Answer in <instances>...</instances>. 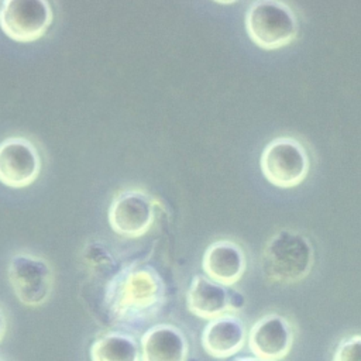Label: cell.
Instances as JSON below:
<instances>
[{"label":"cell","mask_w":361,"mask_h":361,"mask_svg":"<svg viewBox=\"0 0 361 361\" xmlns=\"http://www.w3.org/2000/svg\"><path fill=\"white\" fill-rule=\"evenodd\" d=\"M92 361H141V348L134 336L124 331H107L90 345Z\"/></svg>","instance_id":"cell-14"},{"label":"cell","mask_w":361,"mask_h":361,"mask_svg":"<svg viewBox=\"0 0 361 361\" xmlns=\"http://www.w3.org/2000/svg\"><path fill=\"white\" fill-rule=\"evenodd\" d=\"M295 333L290 322L279 313L258 319L248 331V347L258 358L279 361L292 350Z\"/></svg>","instance_id":"cell-10"},{"label":"cell","mask_w":361,"mask_h":361,"mask_svg":"<svg viewBox=\"0 0 361 361\" xmlns=\"http://www.w3.org/2000/svg\"><path fill=\"white\" fill-rule=\"evenodd\" d=\"M6 331H7V320H6V316H4L3 310L0 309V343L6 336Z\"/></svg>","instance_id":"cell-16"},{"label":"cell","mask_w":361,"mask_h":361,"mask_svg":"<svg viewBox=\"0 0 361 361\" xmlns=\"http://www.w3.org/2000/svg\"><path fill=\"white\" fill-rule=\"evenodd\" d=\"M259 166L269 183L282 189H290L306 179L310 161L306 148L296 138L276 137L264 147Z\"/></svg>","instance_id":"cell-4"},{"label":"cell","mask_w":361,"mask_h":361,"mask_svg":"<svg viewBox=\"0 0 361 361\" xmlns=\"http://www.w3.org/2000/svg\"><path fill=\"white\" fill-rule=\"evenodd\" d=\"M41 172V157L34 142L13 135L0 142V182L20 189L32 185Z\"/></svg>","instance_id":"cell-8"},{"label":"cell","mask_w":361,"mask_h":361,"mask_svg":"<svg viewBox=\"0 0 361 361\" xmlns=\"http://www.w3.org/2000/svg\"><path fill=\"white\" fill-rule=\"evenodd\" d=\"M52 18V7L45 0H4L0 3V28L17 42H32L44 37Z\"/></svg>","instance_id":"cell-6"},{"label":"cell","mask_w":361,"mask_h":361,"mask_svg":"<svg viewBox=\"0 0 361 361\" xmlns=\"http://www.w3.org/2000/svg\"><path fill=\"white\" fill-rule=\"evenodd\" d=\"M0 361H4V360H3V358H0Z\"/></svg>","instance_id":"cell-18"},{"label":"cell","mask_w":361,"mask_h":361,"mask_svg":"<svg viewBox=\"0 0 361 361\" xmlns=\"http://www.w3.org/2000/svg\"><path fill=\"white\" fill-rule=\"evenodd\" d=\"M333 361H361V334L341 338L336 347Z\"/></svg>","instance_id":"cell-15"},{"label":"cell","mask_w":361,"mask_h":361,"mask_svg":"<svg viewBox=\"0 0 361 361\" xmlns=\"http://www.w3.org/2000/svg\"><path fill=\"white\" fill-rule=\"evenodd\" d=\"M188 354L186 336L173 324H155L141 337V361H186Z\"/></svg>","instance_id":"cell-13"},{"label":"cell","mask_w":361,"mask_h":361,"mask_svg":"<svg viewBox=\"0 0 361 361\" xmlns=\"http://www.w3.org/2000/svg\"><path fill=\"white\" fill-rule=\"evenodd\" d=\"M247 338V327L241 317L228 313L209 320L202 331V347L214 358H228L244 347Z\"/></svg>","instance_id":"cell-12"},{"label":"cell","mask_w":361,"mask_h":361,"mask_svg":"<svg viewBox=\"0 0 361 361\" xmlns=\"http://www.w3.org/2000/svg\"><path fill=\"white\" fill-rule=\"evenodd\" d=\"M250 39L262 49H279L295 41L299 23L295 11L283 1H252L244 17Z\"/></svg>","instance_id":"cell-3"},{"label":"cell","mask_w":361,"mask_h":361,"mask_svg":"<svg viewBox=\"0 0 361 361\" xmlns=\"http://www.w3.org/2000/svg\"><path fill=\"white\" fill-rule=\"evenodd\" d=\"M107 214L114 233L127 238H138L154 223V200L142 189H126L114 196Z\"/></svg>","instance_id":"cell-7"},{"label":"cell","mask_w":361,"mask_h":361,"mask_svg":"<svg viewBox=\"0 0 361 361\" xmlns=\"http://www.w3.org/2000/svg\"><path fill=\"white\" fill-rule=\"evenodd\" d=\"M165 299V283L161 275L148 265H133L118 272L106 289L110 313L118 322H144L161 309Z\"/></svg>","instance_id":"cell-1"},{"label":"cell","mask_w":361,"mask_h":361,"mask_svg":"<svg viewBox=\"0 0 361 361\" xmlns=\"http://www.w3.org/2000/svg\"><path fill=\"white\" fill-rule=\"evenodd\" d=\"M313 262L314 251L309 238L286 228L267 241L261 255L262 274L272 283L300 282L312 271Z\"/></svg>","instance_id":"cell-2"},{"label":"cell","mask_w":361,"mask_h":361,"mask_svg":"<svg viewBox=\"0 0 361 361\" xmlns=\"http://www.w3.org/2000/svg\"><path fill=\"white\" fill-rule=\"evenodd\" d=\"M7 278L16 298L25 306H41L51 296L54 272L49 264L38 255L14 254L8 261Z\"/></svg>","instance_id":"cell-5"},{"label":"cell","mask_w":361,"mask_h":361,"mask_svg":"<svg viewBox=\"0 0 361 361\" xmlns=\"http://www.w3.org/2000/svg\"><path fill=\"white\" fill-rule=\"evenodd\" d=\"M202 268L207 278L226 286L237 283L247 269V258L240 244L231 240L212 243L202 258Z\"/></svg>","instance_id":"cell-11"},{"label":"cell","mask_w":361,"mask_h":361,"mask_svg":"<svg viewBox=\"0 0 361 361\" xmlns=\"http://www.w3.org/2000/svg\"><path fill=\"white\" fill-rule=\"evenodd\" d=\"M186 305L195 316L213 320L238 312L244 306V298L230 286L214 282L204 275H195L186 292Z\"/></svg>","instance_id":"cell-9"},{"label":"cell","mask_w":361,"mask_h":361,"mask_svg":"<svg viewBox=\"0 0 361 361\" xmlns=\"http://www.w3.org/2000/svg\"><path fill=\"white\" fill-rule=\"evenodd\" d=\"M233 361H269V360H264V358H258V357H237Z\"/></svg>","instance_id":"cell-17"}]
</instances>
